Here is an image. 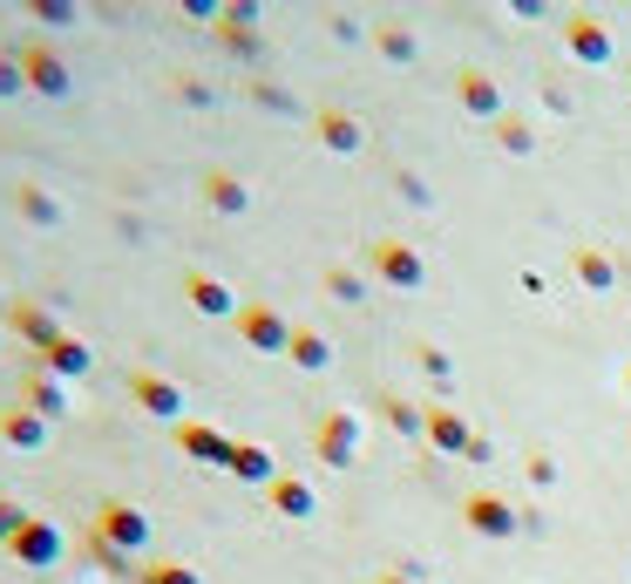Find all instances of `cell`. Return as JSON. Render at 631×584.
Masks as SVG:
<instances>
[{"mask_svg":"<svg viewBox=\"0 0 631 584\" xmlns=\"http://www.w3.org/2000/svg\"><path fill=\"white\" fill-rule=\"evenodd\" d=\"M96 530H102V537H115L123 551H143V543H150V524L130 510V503H102V510H96Z\"/></svg>","mask_w":631,"mask_h":584,"instance_id":"6da1fadb","label":"cell"},{"mask_svg":"<svg viewBox=\"0 0 631 584\" xmlns=\"http://www.w3.org/2000/svg\"><path fill=\"white\" fill-rule=\"evenodd\" d=\"M14 558H21V564H55V558H62V537H55L48 524H21V530H14Z\"/></svg>","mask_w":631,"mask_h":584,"instance_id":"7a4b0ae2","label":"cell"},{"mask_svg":"<svg viewBox=\"0 0 631 584\" xmlns=\"http://www.w3.org/2000/svg\"><path fill=\"white\" fill-rule=\"evenodd\" d=\"M177 436H184V449H190V455H218V462L231 455V442H224V436H211V428H197V421H184Z\"/></svg>","mask_w":631,"mask_h":584,"instance_id":"3957f363","label":"cell"},{"mask_svg":"<svg viewBox=\"0 0 631 584\" xmlns=\"http://www.w3.org/2000/svg\"><path fill=\"white\" fill-rule=\"evenodd\" d=\"M245 333H252V346H279V340H286V327L272 320V313H258V306L245 313Z\"/></svg>","mask_w":631,"mask_h":584,"instance_id":"277c9868","label":"cell"},{"mask_svg":"<svg viewBox=\"0 0 631 584\" xmlns=\"http://www.w3.org/2000/svg\"><path fill=\"white\" fill-rule=\"evenodd\" d=\"M48 361H55L62 374H82V367H89V354H82V346H75V340H62V333L48 340Z\"/></svg>","mask_w":631,"mask_h":584,"instance_id":"5b68a950","label":"cell"},{"mask_svg":"<svg viewBox=\"0 0 631 584\" xmlns=\"http://www.w3.org/2000/svg\"><path fill=\"white\" fill-rule=\"evenodd\" d=\"M8 442H14V449H34V442H42V421L21 415V408H8Z\"/></svg>","mask_w":631,"mask_h":584,"instance_id":"8992f818","label":"cell"},{"mask_svg":"<svg viewBox=\"0 0 631 584\" xmlns=\"http://www.w3.org/2000/svg\"><path fill=\"white\" fill-rule=\"evenodd\" d=\"M136 395H143L150 408H164V415H177V387H164V381H150V374H136Z\"/></svg>","mask_w":631,"mask_h":584,"instance_id":"52a82bcc","label":"cell"},{"mask_svg":"<svg viewBox=\"0 0 631 584\" xmlns=\"http://www.w3.org/2000/svg\"><path fill=\"white\" fill-rule=\"evenodd\" d=\"M190 299L204 306V313H231V293H224V286H211V279H190Z\"/></svg>","mask_w":631,"mask_h":584,"instance_id":"ba28073f","label":"cell"},{"mask_svg":"<svg viewBox=\"0 0 631 584\" xmlns=\"http://www.w3.org/2000/svg\"><path fill=\"white\" fill-rule=\"evenodd\" d=\"M204 190H211V205H224V211H239V205H245V190H239V184H231L224 170H218V177H211Z\"/></svg>","mask_w":631,"mask_h":584,"instance_id":"9c48e42d","label":"cell"},{"mask_svg":"<svg viewBox=\"0 0 631 584\" xmlns=\"http://www.w3.org/2000/svg\"><path fill=\"white\" fill-rule=\"evenodd\" d=\"M27 55H34V82H42V89H62V82H68L62 62H42V48H27Z\"/></svg>","mask_w":631,"mask_h":584,"instance_id":"30bf717a","label":"cell"},{"mask_svg":"<svg viewBox=\"0 0 631 584\" xmlns=\"http://www.w3.org/2000/svg\"><path fill=\"white\" fill-rule=\"evenodd\" d=\"M143 584H197V571H184V564H150Z\"/></svg>","mask_w":631,"mask_h":584,"instance_id":"8fae6325","label":"cell"},{"mask_svg":"<svg viewBox=\"0 0 631 584\" xmlns=\"http://www.w3.org/2000/svg\"><path fill=\"white\" fill-rule=\"evenodd\" d=\"M21 211H27L34 224H55V205L42 198V190H21Z\"/></svg>","mask_w":631,"mask_h":584,"instance_id":"7c38bea8","label":"cell"}]
</instances>
